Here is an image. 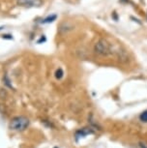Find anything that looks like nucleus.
I'll use <instances>...</instances> for the list:
<instances>
[{
  "instance_id": "nucleus-4",
  "label": "nucleus",
  "mask_w": 147,
  "mask_h": 148,
  "mask_svg": "<svg viewBox=\"0 0 147 148\" xmlns=\"http://www.w3.org/2000/svg\"><path fill=\"white\" fill-rule=\"evenodd\" d=\"M90 134H93V131L91 130L90 128H83V129L77 131V132L76 133V136L77 138H81V136L90 135Z\"/></svg>"
},
{
  "instance_id": "nucleus-5",
  "label": "nucleus",
  "mask_w": 147,
  "mask_h": 148,
  "mask_svg": "<svg viewBox=\"0 0 147 148\" xmlns=\"http://www.w3.org/2000/svg\"><path fill=\"white\" fill-rule=\"evenodd\" d=\"M56 18H57L56 15H51V16H46V18H44L41 22L42 23H51V22H53Z\"/></svg>"
},
{
  "instance_id": "nucleus-7",
  "label": "nucleus",
  "mask_w": 147,
  "mask_h": 148,
  "mask_svg": "<svg viewBox=\"0 0 147 148\" xmlns=\"http://www.w3.org/2000/svg\"><path fill=\"white\" fill-rule=\"evenodd\" d=\"M139 119H140L141 122L147 123V110H144L143 112L140 114V115H139Z\"/></svg>"
},
{
  "instance_id": "nucleus-12",
  "label": "nucleus",
  "mask_w": 147,
  "mask_h": 148,
  "mask_svg": "<svg viewBox=\"0 0 147 148\" xmlns=\"http://www.w3.org/2000/svg\"><path fill=\"white\" fill-rule=\"evenodd\" d=\"M54 148H58V147H54Z\"/></svg>"
},
{
  "instance_id": "nucleus-2",
  "label": "nucleus",
  "mask_w": 147,
  "mask_h": 148,
  "mask_svg": "<svg viewBox=\"0 0 147 148\" xmlns=\"http://www.w3.org/2000/svg\"><path fill=\"white\" fill-rule=\"evenodd\" d=\"M94 51L99 55L107 56V55H109L111 53V47H110V45L107 43L106 40L102 39V40L98 41L95 44V46H94Z\"/></svg>"
},
{
  "instance_id": "nucleus-9",
  "label": "nucleus",
  "mask_w": 147,
  "mask_h": 148,
  "mask_svg": "<svg viewBox=\"0 0 147 148\" xmlns=\"http://www.w3.org/2000/svg\"><path fill=\"white\" fill-rule=\"evenodd\" d=\"M139 147H140V148H147V145H145L144 143H142V142H139Z\"/></svg>"
},
{
  "instance_id": "nucleus-8",
  "label": "nucleus",
  "mask_w": 147,
  "mask_h": 148,
  "mask_svg": "<svg viewBox=\"0 0 147 148\" xmlns=\"http://www.w3.org/2000/svg\"><path fill=\"white\" fill-rule=\"evenodd\" d=\"M45 41H46V37H45V36H43V37H41L40 40L38 41V44H41L42 42H45Z\"/></svg>"
},
{
  "instance_id": "nucleus-11",
  "label": "nucleus",
  "mask_w": 147,
  "mask_h": 148,
  "mask_svg": "<svg viewBox=\"0 0 147 148\" xmlns=\"http://www.w3.org/2000/svg\"><path fill=\"white\" fill-rule=\"evenodd\" d=\"M3 28H4L3 26H0V30H1V29H3Z\"/></svg>"
},
{
  "instance_id": "nucleus-1",
  "label": "nucleus",
  "mask_w": 147,
  "mask_h": 148,
  "mask_svg": "<svg viewBox=\"0 0 147 148\" xmlns=\"http://www.w3.org/2000/svg\"><path fill=\"white\" fill-rule=\"evenodd\" d=\"M29 119L25 116H16L11 120L10 129L16 132H23L29 126Z\"/></svg>"
},
{
  "instance_id": "nucleus-3",
  "label": "nucleus",
  "mask_w": 147,
  "mask_h": 148,
  "mask_svg": "<svg viewBox=\"0 0 147 148\" xmlns=\"http://www.w3.org/2000/svg\"><path fill=\"white\" fill-rule=\"evenodd\" d=\"M18 5L24 8H40L44 4L43 0H18Z\"/></svg>"
},
{
  "instance_id": "nucleus-10",
  "label": "nucleus",
  "mask_w": 147,
  "mask_h": 148,
  "mask_svg": "<svg viewBox=\"0 0 147 148\" xmlns=\"http://www.w3.org/2000/svg\"><path fill=\"white\" fill-rule=\"evenodd\" d=\"M112 15H113V18H114V19H115V21H117V15H116V13L115 12H113V14H112Z\"/></svg>"
},
{
  "instance_id": "nucleus-6",
  "label": "nucleus",
  "mask_w": 147,
  "mask_h": 148,
  "mask_svg": "<svg viewBox=\"0 0 147 148\" xmlns=\"http://www.w3.org/2000/svg\"><path fill=\"white\" fill-rule=\"evenodd\" d=\"M64 76V72H63V70L59 68L56 70V72H55V77H56L57 79H61Z\"/></svg>"
}]
</instances>
